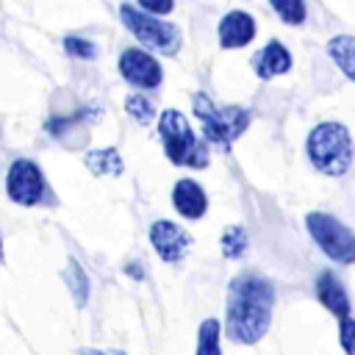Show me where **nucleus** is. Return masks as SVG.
Wrapping results in <instances>:
<instances>
[{
	"mask_svg": "<svg viewBox=\"0 0 355 355\" xmlns=\"http://www.w3.org/2000/svg\"><path fill=\"white\" fill-rule=\"evenodd\" d=\"M125 114L133 116L139 125H147V122L153 119L155 108H153V103L147 100V94H128V97H125Z\"/></svg>",
	"mask_w": 355,
	"mask_h": 355,
	"instance_id": "6ab92c4d",
	"label": "nucleus"
},
{
	"mask_svg": "<svg viewBox=\"0 0 355 355\" xmlns=\"http://www.w3.org/2000/svg\"><path fill=\"white\" fill-rule=\"evenodd\" d=\"M252 69L258 78L269 80V78H277V75H286L291 69V53L286 44H280L277 39L266 42L255 55H252Z\"/></svg>",
	"mask_w": 355,
	"mask_h": 355,
	"instance_id": "9b49d317",
	"label": "nucleus"
},
{
	"mask_svg": "<svg viewBox=\"0 0 355 355\" xmlns=\"http://www.w3.org/2000/svg\"><path fill=\"white\" fill-rule=\"evenodd\" d=\"M64 50H67V55L83 58V61H92V58L97 55L94 42L86 39V36H67V39H64Z\"/></svg>",
	"mask_w": 355,
	"mask_h": 355,
	"instance_id": "412c9836",
	"label": "nucleus"
},
{
	"mask_svg": "<svg viewBox=\"0 0 355 355\" xmlns=\"http://www.w3.org/2000/svg\"><path fill=\"white\" fill-rule=\"evenodd\" d=\"M269 3L286 25H302L305 22V3L302 0H269Z\"/></svg>",
	"mask_w": 355,
	"mask_h": 355,
	"instance_id": "aec40b11",
	"label": "nucleus"
},
{
	"mask_svg": "<svg viewBox=\"0 0 355 355\" xmlns=\"http://www.w3.org/2000/svg\"><path fill=\"white\" fill-rule=\"evenodd\" d=\"M116 67H119V75L130 86L144 89V92L161 86V80H164V69L155 61V55H150L147 50H139V47H125L119 53V64Z\"/></svg>",
	"mask_w": 355,
	"mask_h": 355,
	"instance_id": "6e6552de",
	"label": "nucleus"
},
{
	"mask_svg": "<svg viewBox=\"0 0 355 355\" xmlns=\"http://www.w3.org/2000/svg\"><path fill=\"white\" fill-rule=\"evenodd\" d=\"M172 205H175V211L180 216L200 219L205 214V208H208V197H205V191H202L200 183H194L191 178H183L172 189Z\"/></svg>",
	"mask_w": 355,
	"mask_h": 355,
	"instance_id": "f8f14e48",
	"label": "nucleus"
},
{
	"mask_svg": "<svg viewBox=\"0 0 355 355\" xmlns=\"http://www.w3.org/2000/svg\"><path fill=\"white\" fill-rule=\"evenodd\" d=\"M305 227L316 247L336 263H355V233L336 219L333 214L324 211H308L305 214Z\"/></svg>",
	"mask_w": 355,
	"mask_h": 355,
	"instance_id": "423d86ee",
	"label": "nucleus"
},
{
	"mask_svg": "<svg viewBox=\"0 0 355 355\" xmlns=\"http://www.w3.org/2000/svg\"><path fill=\"white\" fill-rule=\"evenodd\" d=\"M6 194L11 202L17 205H25V208H33V205H42L44 197H47V180L42 175V169L28 161V158H17L8 172H6Z\"/></svg>",
	"mask_w": 355,
	"mask_h": 355,
	"instance_id": "0eeeda50",
	"label": "nucleus"
},
{
	"mask_svg": "<svg viewBox=\"0 0 355 355\" xmlns=\"http://www.w3.org/2000/svg\"><path fill=\"white\" fill-rule=\"evenodd\" d=\"M194 355H222V347H219V322L216 319H202L200 322L197 352Z\"/></svg>",
	"mask_w": 355,
	"mask_h": 355,
	"instance_id": "dca6fc26",
	"label": "nucleus"
},
{
	"mask_svg": "<svg viewBox=\"0 0 355 355\" xmlns=\"http://www.w3.org/2000/svg\"><path fill=\"white\" fill-rule=\"evenodd\" d=\"M125 269H128V272H130V275H133V277H136V280H139V277H141V266H139V263H128V266H125Z\"/></svg>",
	"mask_w": 355,
	"mask_h": 355,
	"instance_id": "393cba45",
	"label": "nucleus"
},
{
	"mask_svg": "<svg viewBox=\"0 0 355 355\" xmlns=\"http://www.w3.org/2000/svg\"><path fill=\"white\" fill-rule=\"evenodd\" d=\"M119 19L136 36V42L144 44L147 50H155L161 55H178V50H180V28L178 25H169L161 17H153L128 3L119 6Z\"/></svg>",
	"mask_w": 355,
	"mask_h": 355,
	"instance_id": "39448f33",
	"label": "nucleus"
},
{
	"mask_svg": "<svg viewBox=\"0 0 355 355\" xmlns=\"http://www.w3.org/2000/svg\"><path fill=\"white\" fill-rule=\"evenodd\" d=\"M316 297H319V302H322L333 316H338V319L349 316V294H347V288L341 286L338 275L322 272V275L316 277Z\"/></svg>",
	"mask_w": 355,
	"mask_h": 355,
	"instance_id": "ddd939ff",
	"label": "nucleus"
},
{
	"mask_svg": "<svg viewBox=\"0 0 355 355\" xmlns=\"http://www.w3.org/2000/svg\"><path fill=\"white\" fill-rule=\"evenodd\" d=\"M158 136L164 141V153L175 166L205 169L208 166V144L197 139L189 119L178 108H166L158 116Z\"/></svg>",
	"mask_w": 355,
	"mask_h": 355,
	"instance_id": "7ed1b4c3",
	"label": "nucleus"
},
{
	"mask_svg": "<svg viewBox=\"0 0 355 355\" xmlns=\"http://www.w3.org/2000/svg\"><path fill=\"white\" fill-rule=\"evenodd\" d=\"M147 233H150L153 250L161 255V261H169V263L180 261L191 244V236L178 222H169V219H155Z\"/></svg>",
	"mask_w": 355,
	"mask_h": 355,
	"instance_id": "1a4fd4ad",
	"label": "nucleus"
},
{
	"mask_svg": "<svg viewBox=\"0 0 355 355\" xmlns=\"http://www.w3.org/2000/svg\"><path fill=\"white\" fill-rule=\"evenodd\" d=\"M247 247H250V236H247V230L241 225L225 227V233H222V252H225V258H241L247 252Z\"/></svg>",
	"mask_w": 355,
	"mask_h": 355,
	"instance_id": "f3484780",
	"label": "nucleus"
},
{
	"mask_svg": "<svg viewBox=\"0 0 355 355\" xmlns=\"http://www.w3.org/2000/svg\"><path fill=\"white\" fill-rule=\"evenodd\" d=\"M338 341L347 355H355V319L352 316H344L338 322Z\"/></svg>",
	"mask_w": 355,
	"mask_h": 355,
	"instance_id": "4be33fe9",
	"label": "nucleus"
},
{
	"mask_svg": "<svg viewBox=\"0 0 355 355\" xmlns=\"http://www.w3.org/2000/svg\"><path fill=\"white\" fill-rule=\"evenodd\" d=\"M191 100H194L191 103L194 116L202 125L205 144H214L219 150H227L250 128V111L241 108V105H216L202 92H197Z\"/></svg>",
	"mask_w": 355,
	"mask_h": 355,
	"instance_id": "20e7f679",
	"label": "nucleus"
},
{
	"mask_svg": "<svg viewBox=\"0 0 355 355\" xmlns=\"http://www.w3.org/2000/svg\"><path fill=\"white\" fill-rule=\"evenodd\" d=\"M83 164L92 175L103 178V175H122V155L116 147H97V150H89L83 155Z\"/></svg>",
	"mask_w": 355,
	"mask_h": 355,
	"instance_id": "2eb2a0df",
	"label": "nucleus"
},
{
	"mask_svg": "<svg viewBox=\"0 0 355 355\" xmlns=\"http://www.w3.org/2000/svg\"><path fill=\"white\" fill-rule=\"evenodd\" d=\"M219 44L225 50H239L247 47L255 39V19L247 11H230L219 22Z\"/></svg>",
	"mask_w": 355,
	"mask_h": 355,
	"instance_id": "9d476101",
	"label": "nucleus"
},
{
	"mask_svg": "<svg viewBox=\"0 0 355 355\" xmlns=\"http://www.w3.org/2000/svg\"><path fill=\"white\" fill-rule=\"evenodd\" d=\"M0 261H3V239H0Z\"/></svg>",
	"mask_w": 355,
	"mask_h": 355,
	"instance_id": "a878e982",
	"label": "nucleus"
},
{
	"mask_svg": "<svg viewBox=\"0 0 355 355\" xmlns=\"http://www.w3.org/2000/svg\"><path fill=\"white\" fill-rule=\"evenodd\" d=\"M67 286L72 288V297H75V302L78 305H86V300H89V280H86V272L80 269V263L78 261H69V266H67Z\"/></svg>",
	"mask_w": 355,
	"mask_h": 355,
	"instance_id": "a211bd4d",
	"label": "nucleus"
},
{
	"mask_svg": "<svg viewBox=\"0 0 355 355\" xmlns=\"http://www.w3.org/2000/svg\"><path fill=\"white\" fill-rule=\"evenodd\" d=\"M275 311V286L269 277L255 272H241L227 286V305H225V333L230 341L252 347L258 344Z\"/></svg>",
	"mask_w": 355,
	"mask_h": 355,
	"instance_id": "f257e3e1",
	"label": "nucleus"
},
{
	"mask_svg": "<svg viewBox=\"0 0 355 355\" xmlns=\"http://www.w3.org/2000/svg\"><path fill=\"white\" fill-rule=\"evenodd\" d=\"M305 153H308V161L330 175V178H338L344 175L349 166H352V136L347 130V125L341 122H319L311 128L308 139H305Z\"/></svg>",
	"mask_w": 355,
	"mask_h": 355,
	"instance_id": "f03ea898",
	"label": "nucleus"
},
{
	"mask_svg": "<svg viewBox=\"0 0 355 355\" xmlns=\"http://www.w3.org/2000/svg\"><path fill=\"white\" fill-rule=\"evenodd\" d=\"M327 55L333 58V64L341 69L344 78H349L355 83V36L352 33H338L327 42Z\"/></svg>",
	"mask_w": 355,
	"mask_h": 355,
	"instance_id": "4468645a",
	"label": "nucleus"
},
{
	"mask_svg": "<svg viewBox=\"0 0 355 355\" xmlns=\"http://www.w3.org/2000/svg\"><path fill=\"white\" fill-rule=\"evenodd\" d=\"M80 355H125V352H116V349H89V347H83Z\"/></svg>",
	"mask_w": 355,
	"mask_h": 355,
	"instance_id": "b1692460",
	"label": "nucleus"
},
{
	"mask_svg": "<svg viewBox=\"0 0 355 355\" xmlns=\"http://www.w3.org/2000/svg\"><path fill=\"white\" fill-rule=\"evenodd\" d=\"M172 6H175V0H139V8L147 11V14H153V17H164V14H169Z\"/></svg>",
	"mask_w": 355,
	"mask_h": 355,
	"instance_id": "5701e85b",
	"label": "nucleus"
}]
</instances>
